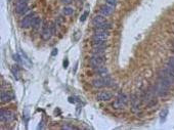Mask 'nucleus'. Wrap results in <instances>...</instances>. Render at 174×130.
<instances>
[{"instance_id": "nucleus-8", "label": "nucleus", "mask_w": 174, "mask_h": 130, "mask_svg": "<svg viewBox=\"0 0 174 130\" xmlns=\"http://www.w3.org/2000/svg\"><path fill=\"white\" fill-rule=\"evenodd\" d=\"M28 10V4L26 1H22V0H17V5H16V13L17 14H23Z\"/></svg>"}, {"instance_id": "nucleus-7", "label": "nucleus", "mask_w": 174, "mask_h": 130, "mask_svg": "<svg viewBox=\"0 0 174 130\" xmlns=\"http://www.w3.org/2000/svg\"><path fill=\"white\" fill-rule=\"evenodd\" d=\"M35 17L36 16H35L34 13H29L28 16H26L22 20V22H20V27L27 29V28L30 27V26H32V23H33V20H34Z\"/></svg>"}, {"instance_id": "nucleus-1", "label": "nucleus", "mask_w": 174, "mask_h": 130, "mask_svg": "<svg viewBox=\"0 0 174 130\" xmlns=\"http://www.w3.org/2000/svg\"><path fill=\"white\" fill-rule=\"evenodd\" d=\"M113 85V80L108 76L101 77V78L94 79L92 81V86L95 88H102V87H107V86H112Z\"/></svg>"}, {"instance_id": "nucleus-25", "label": "nucleus", "mask_w": 174, "mask_h": 130, "mask_svg": "<svg viewBox=\"0 0 174 130\" xmlns=\"http://www.w3.org/2000/svg\"><path fill=\"white\" fill-rule=\"evenodd\" d=\"M63 128L64 129H77L76 127H69V126H64Z\"/></svg>"}, {"instance_id": "nucleus-2", "label": "nucleus", "mask_w": 174, "mask_h": 130, "mask_svg": "<svg viewBox=\"0 0 174 130\" xmlns=\"http://www.w3.org/2000/svg\"><path fill=\"white\" fill-rule=\"evenodd\" d=\"M128 96L126 95L125 93H120L118 95L117 99L115 100L114 103H113V108L114 109H117V110H121V109H124L126 106L128 105Z\"/></svg>"}, {"instance_id": "nucleus-20", "label": "nucleus", "mask_w": 174, "mask_h": 130, "mask_svg": "<svg viewBox=\"0 0 174 130\" xmlns=\"http://www.w3.org/2000/svg\"><path fill=\"white\" fill-rule=\"evenodd\" d=\"M63 13L65 14V16H72V14L74 13V8L73 7H64L63 9Z\"/></svg>"}, {"instance_id": "nucleus-19", "label": "nucleus", "mask_w": 174, "mask_h": 130, "mask_svg": "<svg viewBox=\"0 0 174 130\" xmlns=\"http://www.w3.org/2000/svg\"><path fill=\"white\" fill-rule=\"evenodd\" d=\"M92 45L93 47H107L106 40H99V39H92Z\"/></svg>"}, {"instance_id": "nucleus-11", "label": "nucleus", "mask_w": 174, "mask_h": 130, "mask_svg": "<svg viewBox=\"0 0 174 130\" xmlns=\"http://www.w3.org/2000/svg\"><path fill=\"white\" fill-rule=\"evenodd\" d=\"M114 7L110 6V5H102V6H101V9H99V11H101V13L102 14V16L105 17H109L111 16L112 13H114Z\"/></svg>"}, {"instance_id": "nucleus-12", "label": "nucleus", "mask_w": 174, "mask_h": 130, "mask_svg": "<svg viewBox=\"0 0 174 130\" xmlns=\"http://www.w3.org/2000/svg\"><path fill=\"white\" fill-rule=\"evenodd\" d=\"M94 72H95L97 75H99L101 77H105V76L109 75V71L107 69V67H105L104 65L94 68Z\"/></svg>"}, {"instance_id": "nucleus-22", "label": "nucleus", "mask_w": 174, "mask_h": 130, "mask_svg": "<svg viewBox=\"0 0 174 130\" xmlns=\"http://www.w3.org/2000/svg\"><path fill=\"white\" fill-rule=\"evenodd\" d=\"M106 3L115 8V7H116V5H117V0H106Z\"/></svg>"}, {"instance_id": "nucleus-17", "label": "nucleus", "mask_w": 174, "mask_h": 130, "mask_svg": "<svg viewBox=\"0 0 174 130\" xmlns=\"http://www.w3.org/2000/svg\"><path fill=\"white\" fill-rule=\"evenodd\" d=\"M105 22H107V20H106V17L102 16V14H97V16L94 17L92 20V24L94 26L98 25V24H102V23H105Z\"/></svg>"}, {"instance_id": "nucleus-26", "label": "nucleus", "mask_w": 174, "mask_h": 130, "mask_svg": "<svg viewBox=\"0 0 174 130\" xmlns=\"http://www.w3.org/2000/svg\"><path fill=\"white\" fill-rule=\"evenodd\" d=\"M52 55H54H54H57V48H54V51H52V54H51Z\"/></svg>"}, {"instance_id": "nucleus-5", "label": "nucleus", "mask_w": 174, "mask_h": 130, "mask_svg": "<svg viewBox=\"0 0 174 130\" xmlns=\"http://www.w3.org/2000/svg\"><path fill=\"white\" fill-rule=\"evenodd\" d=\"M52 35V30H51V27L48 25L46 22L43 23V26H42V32H41V37H42L43 40H49L50 39Z\"/></svg>"}, {"instance_id": "nucleus-3", "label": "nucleus", "mask_w": 174, "mask_h": 130, "mask_svg": "<svg viewBox=\"0 0 174 130\" xmlns=\"http://www.w3.org/2000/svg\"><path fill=\"white\" fill-rule=\"evenodd\" d=\"M106 61V58L104 57V54H94V55L90 58V66L93 68H96L98 66H102V65H104Z\"/></svg>"}, {"instance_id": "nucleus-18", "label": "nucleus", "mask_w": 174, "mask_h": 130, "mask_svg": "<svg viewBox=\"0 0 174 130\" xmlns=\"http://www.w3.org/2000/svg\"><path fill=\"white\" fill-rule=\"evenodd\" d=\"M42 25V20H41L40 17H35L33 20V23H32V28L34 30H37V29L40 28V26Z\"/></svg>"}, {"instance_id": "nucleus-27", "label": "nucleus", "mask_w": 174, "mask_h": 130, "mask_svg": "<svg viewBox=\"0 0 174 130\" xmlns=\"http://www.w3.org/2000/svg\"><path fill=\"white\" fill-rule=\"evenodd\" d=\"M68 64H69V61H68V60H66V61H64V67L67 68L68 67Z\"/></svg>"}, {"instance_id": "nucleus-9", "label": "nucleus", "mask_w": 174, "mask_h": 130, "mask_svg": "<svg viewBox=\"0 0 174 130\" xmlns=\"http://www.w3.org/2000/svg\"><path fill=\"white\" fill-rule=\"evenodd\" d=\"M113 98V94L109 91H101L98 94L96 95V99L99 102H109Z\"/></svg>"}, {"instance_id": "nucleus-6", "label": "nucleus", "mask_w": 174, "mask_h": 130, "mask_svg": "<svg viewBox=\"0 0 174 130\" xmlns=\"http://www.w3.org/2000/svg\"><path fill=\"white\" fill-rule=\"evenodd\" d=\"M13 117H14V114L8 110L2 109L1 112H0V120H1L2 122H10V121L13 120Z\"/></svg>"}, {"instance_id": "nucleus-23", "label": "nucleus", "mask_w": 174, "mask_h": 130, "mask_svg": "<svg viewBox=\"0 0 174 130\" xmlns=\"http://www.w3.org/2000/svg\"><path fill=\"white\" fill-rule=\"evenodd\" d=\"M88 14H89V11L86 10V11H85V13L81 16V17H80V22H84V20L87 19V16H88Z\"/></svg>"}, {"instance_id": "nucleus-10", "label": "nucleus", "mask_w": 174, "mask_h": 130, "mask_svg": "<svg viewBox=\"0 0 174 130\" xmlns=\"http://www.w3.org/2000/svg\"><path fill=\"white\" fill-rule=\"evenodd\" d=\"M110 34L109 31H96L93 35L92 39H99V40H107Z\"/></svg>"}, {"instance_id": "nucleus-28", "label": "nucleus", "mask_w": 174, "mask_h": 130, "mask_svg": "<svg viewBox=\"0 0 174 130\" xmlns=\"http://www.w3.org/2000/svg\"><path fill=\"white\" fill-rule=\"evenodd\" d=\"M173 47H174V43H173Z\"/></svg>"}, {"instance_id": "nucleus-14", "label": "nucleus", "mask_w": 174, "mask_h": 130, "mask_svg": "<svg viewBox=\"0 0 174 130\" xmlns=\"http://www.w3.org/2000/svg\"><path fill=\"white\" fill-rule=\"evenodd\" d=\"M111 28H112V25L108 22H105V23H102L94 26V29H95L96 31H109Z\"/></svg>"}, {"instance_id": "nucleus-13", "label": "nucleus", "mask_w": 174, "mask_h": 130, "mask_svg": "<svg viewBox=\"0 0 174 130\" xmlns=\"http://www.w3.org/2000/svg\"><path fill=\"white\" fill-rule=\"evenodd\" d=\"M13 98V93H10L9 91H5V90H2L1 92V102L2 103H5V102H10L11 99Z\"/></svg>"}, {"instance_id": "nucleus-15", "label": "nucleus", "mask_w": 174, "mask_h": 130, "mask_svg": "<svg viewBox=\"0 0 174 130\" xmlns=\"http://www.w3.org/2000/svg\"><path fill=\"white\" fill-rule=\"evenodd\" d=\"M130 102H131V106H132V111L133 112H137L139 110V102H138V97L136 95H131L130 97Z\"/></svg>"}, {"instance_id": "nucleus-21", "label": "nucleus", "mask_w": 174, "mask_h": 130, "mask_svg": "<svg viewBox=\"0 0 174 130\" xmlns=\"http://www.w3.org/2000/svg\"><path fill=\"white\" fill-rule=\"evenodd\" d=\"M167 115H168V109H164V110L162 111L161 113H160V118H161V121H164L165 119H166Z\"/></svg>"}, {"instance_id": "nucleus-4", "label": "nucleus", "mask_w": 174, "mask_h": 130, "mask_svg": "<svg viewBox=\"0 0 174 130\" xmlns=\"http://www.w3.org/2000/svg\"><path fill=\"white\" fill-rule=\"evenodd\" d=\"M156 91H157V94L160 96H166L168 93H169V86L163 84L160 81H157V85H156Z\"/></svg>"}, {"instance_id": "nucleus-24", "label": "nucleus", "mask_w": 174, "mask_h": 130, "mask_svg": "<svg viewBox=\"0 0 174 130\" xmlns=\"http://www.w3.org/2000/svg\"><path fill=\"white\" fill-rule=\"evenodd\" d=\"M71 2H72V0H61V3L65 5H69Z\"/></svg>"}, {"instance_id": "nucleus-16", "label": "nucleus", "mask_w": 174, "mask_h": 130, "mask_svg": "<svg viewBox=\"0 0 174 130\" xmlns=\"http://www.w3.org/2000/svg\"><path fill=\"white\" fill-rule=\"evenodd\" d=\"M20 58H22L24 66H26L27 68H31V65H32L31 64V61H30V58L27 57V54H26L25 52H23V51H20Z\"/></svg>"}]
</instances>
